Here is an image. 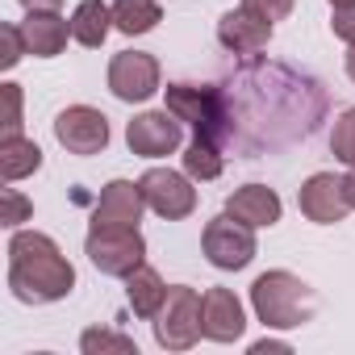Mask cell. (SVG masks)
<instances>
[{
  "label": "cell",
  "instance_id": "6da1fadb",
  "mask_svg": "<svg viewBox=\"0 0 355 355\" xmlns=\"http://www.w3.org/2000/svg\"><path fill=\"white\" fill-rule=\"evenodd\" d=\"M9 288L26 305H51L76 288V268L51 234L17 230L9 239Z\"/></svg>",
  "mask_w": 355,
  "mask_h": 355
},
{
  "label": "cell",
  "instance_id": "7a4b0ae2",
  "mask_svg": "<svg viewBox=\"0 0 355 355\" xmlns=\"http://www.w3.org/2000/svg\"><path fill=\"white\" fill-rule=\"evenodd\" d=\"M251 309H255V318L268 330H293V326H305L318 313V297H313V288L301 276L276 268V272L255 276V284H251Z\"/></svg>",
  "mask_w": 355,
  "mask_h": 355
},
{
  "label": "cell",
  "instance_id": "3957f363",
  "mask_svg": "<svg viewBox=\"0 0 355 355\" xmlns=\"http://www.w3.org/2000/svg\"><path fill=\"white\" fill-rule=\"evenodd\" d=\"M163 101L167 109L189 121L201 138L209 142H226L230 138V113H226V96L214 88V84H167L163 88Z\"/></svg>",
  "mask_w": 355,
  "mask_h": 355
},
{
  "label": "cell",
  "instance_id": "277c9868",
  "mask_svg": "<svg viewBox=\"0 0 355 355\" xmlns=\"http://www.w3.org/2000/svg\"><path fill=\"white\" fill-rule=\"evenodd\" d=\"M155 326V343L163 351H189L197 347V338L205 334L201 326V293L189 284H167V297L159 305V313L150 318Z\"/></svg>",
  "mask_w": 355,
  "mask_h": 355
},
{
  "label": "cell",
  "instance_id": "5b68a950",
  "mask_svg": "<svg viewBox=\"0 0 355 355\" xmlns=\"http://www.w3.org/2000/svg\"><path fill=\"white\" fill-rule=\"evenodd\" d=\"M84 255L101 276H134L146 259V239L138 226H92L84 239Z\"/></svg>",
  "mask_w": 355,
  "mask_h": 355
},
{
  "label": "cell",
  "instance_id": "8992f818",
  "mask_svg": "<svg viewBox=\"0 0 355 355\" xmlns=\"http://www.w3.org/2000/svg\"><path fill=\"white\" fill-rule=\"evenodd\" d=\"M138 189L146 197V209H155L167 222H184L197 209V189L189 184V171H171V167H146L138 175Z\"/></svg>",
  "mask_w": 355,
  "mask_h": 355
},
{
  "label": "cell",
  "instance_id": "52a82bcc",
  "mask_svg": "<svg viewBox=\"0 0 355 355\" xmlns=\"http://www.w3.org/2000/svg\"><path fill=\"white\" fill-rule=\"evenodd\" d=\"M201 247H205V259L222 272H243L251 259H255V226L230 218V214H218L205 234H201Z\"/></svg>",
  "mask_w": 355,
  "mask_h": 355
},
{
  "label": "cell",
  "instance_id": "ba28073f",
  "mask_svg": "<svg viewBox=\"0 0 355 355\" xmlns=\"http://www.w3.org/2000/svg\"><path fill=\"white\" fill-rule=\"evenodd\" d=\"M109 92L125 105H142L159 92V59L146 51H121L109 59Z\"/></svg>",
  "mask_w": 355,
  "mask_h": 355
},
{
  "label": "cell",
  "instance_id": "9c48e42d",
  "mask_svg": "<svg viewBox=\"0 0 355 355\" xmlns=\"http://www.w3.org/2000/svg\"><path fill=\"white\" fill-rule=\"evenodd\" d=\"M55 138L67 155H101L109 146V117L92 105H67L55 117Z\"/></svg>",
  "mask_w": 355,
  "mask_h": 355
},
{
  "label": "cell",
  "instance_id": "30bf717a",
  "mask_svg": "<svg viewBox=\"0 0 355 355\" xmlns=\"http://www.w3.org/2000/svg\"><path fill=\"white\" fill-rule=\"evenodd\" d=\"M125 142L142 159H167L171 150H180L184 130H180V117L171 109H146L125 125Z\"/></svg>",
  "mask_w": 355,
  "mask_h": 355
},
{
  "label": "cell",
  "instance_id": "8fae6325",
  "mask_svg": "<svg viewBox=\"0 0 355 355\" xmlns=\"http://www.w3.org/2000/svg\"><path fill=\"white\" fill-rule=\"evenodd\" d=\"M297 205L318 226H334V222H343L351 214V201L343 193V175H334V171H313L297 193Z\"/></svg>",
  "mask_w": 355,
  "mask_h": 355
},
{
  "label": "cell",
  "instance_id": "7c38bea8",
  "mask_svg": "<svg viewBox=\"0 0 355 355\" xmlns=\"http://www.w3.org/2000/svg\"><path fill=\"white\" fill-rule=\"evenodd\" d=\"M201 326H205V338H214V343H234V338H243V330H247L243 301H239L230 288H209V293H201Z\"/></svg>",
  "mask_w": 355,
  "mask_h": 355
},
{
  "label": "cell",
  "instance_id": "4fadbf2b",
  "mask_svg": "<svg viewBox=\"0 0 355 355\" xmlns=\"http://www.w3.org/2000/svg\"><path fill=\"white\" fill-rule=\"evenodd\" d=\"M218 42L230 51V55H259L268 42H272V21H263L259 13H251V9H230V13H222V21H218Z\"/></svg>",
  "mask_w": 355,
  "mask_h": 355
},
{
  "label": "cell",
  "instance_id": "5bb4252c",
  "mask_svg": "<svg viewBox=\"0 0 355 355\" xmlns=\"http://www.w3.org/2000/svg\"><path fill=\"white\" fill-rule=\"evenodd\" d=\"M142 209H146V197L134 180H109L92 209V226H138Z\"/></svg>",
  "mask_w": 355,
  "mask_h": 355
},
{
  "label": "cell",
  "instance_id": "9a60e30c",
  "mask_svg": "<svg viewBox=\"0 0 355 355\" xmlns=\"http://www.w3.org/2000/svg\"><path fill=\"white\" fill-rule=\"evenodd\" d=\"M280 197H276V189H268V184H243V189H234L230 197H226V214L230 218H239V222H247V226H276L280 222Z\"/></svg>",
  "mask_w": 355,
  "mask_h": 355
},
{
  "label": "cell",
  "instance_id": "2e32d148",
  "mask_svg": "<svg viewBox=\"0 0 355 355\" xmlns=\"http://www.w3.org/2000/svg\"><path fill=\"white\" fill-rule=\"evenodd\" d=\"M21 26V38H26V55L34 59H55L63 55L67 38H71V21H63L59 13H26Z\"/></svg>",
  "mask_w": 355,
  "mask_h": 355
},
{
  "label": "cell",
  "instance_id": "e0dca14e",
  "mask_svg": "<svg viewBox=\"0 0 355 355\" xmlns=\"http://www.w3.org/2000/svg\"><path fill=\"white\" fill-rule=\"evenodd\" d=\"M42 167V150L34 138L26 134H5L0 138V175H5V184H17L26 175H34Z\"/></svg>",
  "mask_w": 355,
  "mask_h": 355
},
{
  "label": "cell",
  "instance_id": "ac0fdd59",
  "mask_svg": "<svg viewBox=\"0 0 355 355\" xmlns=\"http://www.w3.org/2000/svg\"><path fill=\"white\" fill-rule=\"evenodd\" d=\"M113 30V5L105 0H80L76 13H71V38L88 51H96Z\"/></svg>",
  "mask_w": 355,
  "mask_h": 355
},
{
  "label": "cell",
  "instance_id": "d6986e66",
  "mask_svg": "<svg viewBox=\"0 0 355 355\" xmlns=\"http://www.w3.org/2000/svg\"><path fill=\"white\" fill-rule=\"evenodd\" d=\"M163 297H167V284H163V276L155 268L142 263L134 276H125V301H130V309L138 318H155L159 305H163Z\"/></svg>",
  "mask_w": 355,
  "mask_h": 355
},
{
  "label": "cell",
  "instance_id": "ffe728a7",
  "mask_svg": "<svg viewBox=\"0 0 355 355\" xmlns=\"http://www.w3.org/2000/svg\"><path fill=\"white\" fill-rule=\"evenodd\" d=\"M163 21L159 0H113V30L121 34H150Z\"/></svg>",
  "mask_w": 355,
  "mask_h": 355
},
{
  "label": "cell",
  "instance_id": "44dd1931",
  "mask_svg": "<svg viewBox=\"0 0 355 355\" xmlns=\"http://www.w3.org/2000/svg\"><path fill=\"white\" fill-rule=\"evenodd\" d=\"M222 167H226V159H222V146L218 142H209V138L197 134L184 146V171L193 175V180H218Z\"/></svg>",
  "mask_w": 355,
  "mask_h": 355
},
{
  "label": "cell",
  "instance_id": "7402d4cb",
  "mask_svg": "<svg viewBox=\"0 0 355 355\" xmlns=\"http://www.w3.org/2000/svg\"><path fill=\"white\" fill-rule=\"evenodd\" d=\"M330 150H334V159H338V163L355 167V105H351V109H343V113L334 117V130H330Z\"/></svg>",
  "mask_w": 355,
  "mask_h": 355
},
{
  "label": "cell",
  "instance_id": "603a6c76",
  "mask_svg": "<svg viewBox=\"0 0 355 355\" xmlns=\"http://www.w3.org/2000/svg\"><path fill=\"white\" fill-rule=\"evenodd\" d=\"M80 347H84V355H96V351H138L134 347V338H125V334H113V330H84V338H80Z\"/></svg>",
  "mask_w": 355,
  "mask_h": 355
},
{
  "label": "cell",
  "instance_id": "cb8c5ba5",
  "mask_svg": "<svg viewBox=\"0 0 355 355\" xmlns=\"http://www.w3.org/2000/svg\"><path fill=\"white\" fill-rule=\"evenodd\" d=\"M0 38H5V55H0V67L13 71L26 55V38H21V26H0Z\"/></svg>",
  "mask_w": 355,
  "mask_h": 355
},
{
  "label": "cell",
  "instance_id": "d4e9b609",
  "mask_svg": "<svg viewBox=\"0 0 355 355\" xmlns=\"http://www.w3.org/2000/svg\"><path fill=\"white\" fill-rule=\"evenodd\" d=\"M293 5H297V0H243V9H251V13H259L263 21H284L288 13H293Z\"/></svg>",
  "mask_w": 355,
  "mask_h": 355
},
{
  "label": "cell",
  "instance_id": "484cf974",
  "mask_svg": "<svg viewBox=\"0 0 355 355\" xmlns=\"http://www.w3.org/2000/svg\"><path fill=\"white\" fill-rule=\"evenodd\" d=\"M330 30H334V38H343L347 46H355V5L330 9Z\"/></svg>",
  "mask_w": 355,
  "mask_h": 355
},
{
  "label": "cell",
  "instance_id": "4316f807",
  "mask_svg": "<svg viewBox=\"0 0 355 355\" xmlns=\"http://www.w3.org/2000/svg\"><path fill=\"white\" fill-rule=\"evenodd\" d=\"M30 218V201L17 193V189H5V218H0V222H5V226H17V222H26Z\"/></svg>",
  "mask_w": 355,
  "mask_h": 355
},
{
  "label": "cell",
  "instance_id": "83f0119b",
  "mask_svg": "<svg viewBox=\"0 0 355 355\" xmlns=\"http://www.w3.org/2000/svg\"><path fill=\"white\" fill-rule=\"evenodd\" d=\"M5 105H9V113H5V134H21V88H17V84H5Z\"/></svg>",
  "mask_w": 355,
  "mask_h": 355
},
{
  "label": "cell",
  "instance_id": "f1b7e54d",
  "mask_svg": "<svg viewBox=\"0 0 355 355\" xmlns=\"http://www.w3.org/2000/svg\"><path fill=\"white\" fill-rule=\"evenodd\" d=\"M21 9L26 13H59L63 0H21Z\"/></svg>",
  "mask_w": 355,
  "mask_h": 355
},
{
  "label": "cell",
  "instance_id": "f546056e",
  "mask_svg": "<svg viewBox=\"0 0 355 355\" xmlns=\"http://www.w3.org/2000/svg\"><path fill=\"white\" fill-rule=\"evenodd\" d=\"M268 351H293L288 343H276V338H259L255 347H251V355H268Z\"/></svg>",
  "mask_w": 355,
  "mask_h": 355
},
{
  "label": "cell",
  "instance_id": "4dcf8cb0",
  "mask_svg": "<svg viewBox=\"0 0 355 355\" xmlns=\"http://www.w3.org/2000/svg\"><path fill=\"white\" fill-rule=\"evenodd\" d=\"M343 193H347V201H351V209H355V167L343 175Z\"/></svg>",
  "mask_w": 355,
  "mask_h": 355
},
{
  "label": "cell",
  "instance_id": "1f68e13d",
  "mask_svg": "<svg viewBox=\"0 0 355 355\" xmlns=\"http://www.w3.org/2000/svg\"><path fill=\"white\" fill-rule=\"evenodd\" d=\"M347 76H351V80H355V46H351V51H347Z\"/></svg>",
  "mask_w": 355,
  "mask_h": 355
},
{
  "label": "cell",
  "instance_id": "d6a6232c",
  "mask_svg": "<svg viewBox=\"0 0 355 355\" xmlns=\"http://www.w3.org/2000/svg\"><path fill=\"white\" fill-rule=\"evenodd\" d=\"M347 5H355V0H330V9H347Z\"/></svg>",
  "mask_w": 355,
  "mask_h": 355
}]
</instances>
